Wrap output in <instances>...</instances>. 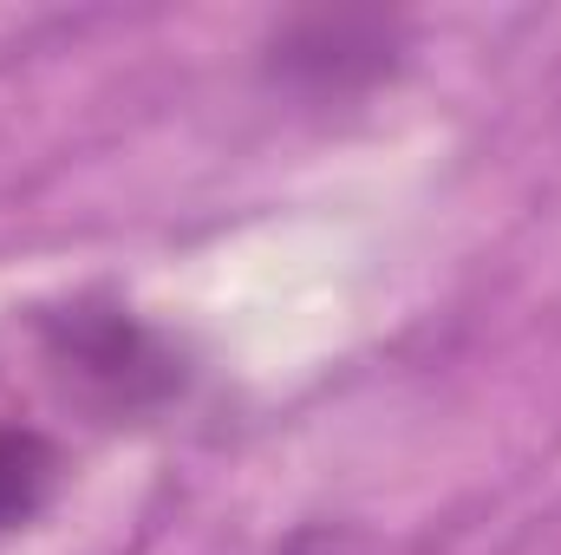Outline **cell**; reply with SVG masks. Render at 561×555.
Instances as JSON below:
<instances>
[{
    "label": "cell",
    "instance_id": "obj_1",
    "mask_svg": "<svg viewBox=\"0 0 561 555\" xmlns=\"http://www.w3.org/2000/svg\"><path fill=\"white\" fill-rule=\"evenodd\" d=\"M280 72H307V79H333V72H359V79H373V72H386L392 66V26L386 20H300V26H287L280 33Z\"/></svg>",
    "mask_w": 561,
    "mask_h": 555
},
{
    "label": "cell",
    "instance_id": "obj_2",
    "mask_svg": "<svg viewBox=\"0 0 561 555\" xmlns=\"http://www.w3.org/2000/svg\"><path fill=\"white\" fill-rule=\"evenodd\" d=\"M53 477V451L26 431H0V523H20Z\"/></svg>",
    "mask_w": 561,
    "mask_h": 555
}]
</instances>
